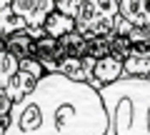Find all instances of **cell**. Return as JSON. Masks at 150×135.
<instances>
[{
  "label": "cell",
  "instance_id": "7c38bea8",
  "mask_svg": "<svg viewBox=\"0 0 150 135\" xmlns=\"http://www.w3.org/2000/svg\"><path fill=\"white\" fill-rule=\"evenodd\" d=\"M18 68H20V60L8 48H0V88H5L10 83V78L18 73Z\"/></svg>",
  "mask_w": 150,
  "mask_h": 135
},
{
  "label": "cell",
  "instance_id": "8992f818",
  "mask_svg": "<svg viewBox=\"0 0 150 135\" xmlns=\"http://www.w3.org/2000/svg\"><path fill=\"white\" fill-rule=\"evenodd\" d=\"M125 78V68H123V58L118 55H105V58H95V68H93V88H105L110 83Z\"/></svg>",
  "mask_w": 150,
  "mask_h": 135
},
{
  "label": "cell",
  "instance_id": "52a82bcc",
  "mask_svg": "<svg viewBox=\"0 0 150 135\" xmlns=\"http://www.w3.org/2000/svg\"><path fill=\"white\" fill-rule=\"evenodd\" d=\"M63 58H65V50H63L58 38L43 35V38L35 40V60L43 63L45 73H58V65H60Z\"/></svg>",
  "mask_w": 150,
  "mask_h": 135
},
{
  "label": "cell",
  "instance_id": "30bf717a",
  "mask_svg": "<svg viewBox=\"0 0 150 135\" xmlns=\"http://www.w3.org/2000/svg\"><path fill=\"white\" fill-rule=\"evenodd\" d=\"M5 48L15 55L18 60H25V58H35V40L28 35L25 30L20 33H13L10 38L5 40Z\"/></svg>",
  "mask_w": 150,
  "mask_h": 135
},
{
  "label": "cell",
  "instance_id": "7a4b0ae2",
  "mask_svg": "<svg viewBox=\"0 0 150 135\" xmlns=\"http://www.w3.org/2000/svg\"><path fill=\"white\" fill-rule=\"evenodd\" d=\"M105 135H150V78H120L100 88Z\"/></svg>",
  "mask_w": 150,
  "mask_h": 135
},
{
  "label": "cell",
  "instance_id": "277c9868",
  "mask_svg": "<svg viewBox=\"0 0 150 135\" xmlns=\"http://www.w3.org/2000/svg\"><path fill=\"white\" fill-rule=\"evenodd\" d=\"M13 13H15L18 18H23L25 20V33L30 35L33 40L43 38L45 35V20H48V15L55 10V0H13L10 3Z\"/></svg>",
  "mask_w": 150,
  "mask_h": 135
},
{
  "label": "cell",
  "instance_id": "2e32d148",
  "mask_svg": "<svg viewBox=\"0 0 150 135\" xmlns=\"http://www.w3.org/2000/svg\"><path fill=\"white\" fill-rule=\"evenodd\" d=\"M148 30H150V28H148Z\"/></svg>",
  "mask_w": 150,
  "mask_h": 135
},
{
  "label": "cell",
  "instance_id": "5b68a950",
  "mask_svg": "<svg viewBox=\"0 0 150 135\" xmlns=\"http://www.w3.org/2000/svg\"><path fill=\"white\" fill-rule=\"evenodd\" d=\"M45 78V68L40 60L35 58H25L20 60V68L18 73L10 78V83L5 85V93L13 98V103H20L23 98H28L33 90L38 88V83Z\"/></svg>",
  "mask_w": 150,
  "mask_h": 135
},
{
  "label": "cell",
  "instance_id": "8fae6325",
  "mask_svg": "<svg viewBox=\"0 0 150 135\" xmlns=\"http://www.w3.org/2000/svg\"><path fill=\"white\" fill-rule=\"evenodd\" d=\"M25 20L23 18H18L15 13H13V8H0V38L8 40L13 35V33H20L25 30Z\"/></svg>",
  "mask_w": 150,
  "mask_h": 135
},
{
  "label": "cell",
  "instance_id": "5bb4252c",
  "mask_svg": "<svg viewBox=\"0 0 150 135\" xmlns=\"http://www.w3.org/2000/svg\"><path fill=\"white\" fill-rule=\"evenodd\" d=\"M80 5H83V0H55V10L65 13V15H70V18L78 15Z\"/></svg>",
  "mask_w": 150,
  "mask_h": 135
},
{
  "label": "cell",
  "instance_id": "ba28073f",
  "mask_svg": "<svg viewBox=\"0 0 150 135\" xmlns=\"http://www.w3.org/2000/svg\"><path fill=\"white\" fill-rule=\"evenodd\" d=\"M120 18L135 28H150V0H120Z\"/></svg>",
  "mask_w": 150,
  "mask_h": 135
},
{
  "label": "cell",
  "instance_id": "9a60e30c",
  "mask_svg": "<svg viewBox=\"0 0 150 135\" xmlns=\"http://www.w3.org/2000/svg\"><path fill=\"white\" fill-rule=\"evenodd\" d=\"M10 3L13 0H0V8H10Z\"/></svg>",
  "mask_w": 150,
  "mask_h": 135
},
{
  "label": "cell",
  "instance_id": "4fadbf2b",
  "mask_svg": "<svg viewBox=\"0 0 150 135\" xmlns=\"http://www.w3.org/2000/svg\"><path fill=\"white\" fill-rule=\"evenodd\" d=\"M13 98L5 93V88H0V123H10V110H13Z\"/></svg>",
  "mask_w": 150,
  "mask_h": 135
},
{
  "label": "cell",
  "instance_id": "3957f363",
  "mask_svg": "<svg viewBox=\"0 0 150 135\" xmlns=\"http://www.w3.org/2000/svg\"><path fill=\"white\" fill-rule=\"evenodd\" d=\"M120 18L118 0H83L80 10L75 15V30L85 40L112 35Z\"/></svg>",
  "mask_w": 150,
  "mask_h": 135
},
{
  "label": "cell",
  "instance_id": "9c48e42d",
  "mask_svg": "<svg viewBox=\"0 0 150 135\" xmlns=\"http://www.w3.org/2000/svg\"><path fill=\"white\" fill-rule=\"evenodd\" d=\"M45 35H50V38H63V35H68V33H73L75 30V18H70V15H65V13H60V10H53L48 15V20H45Z\"/></svg>",
  "mask_w": 150,
  "mask_h": 135
},
{
  "label": "cell",
  "instance_id": "6da1fadb",
  "mask_svg": "<svg viewBox=\"0 0 150 135\" xmlns=\"http://www.w3.org/2000/svg\"><path fill=\"white\" fill-rule=\"evenodd\" d=\"M108 110L100 90L60 73H45L38 88L10 110L5 135H105Z\"/></svg>",
  "mask_w": 150,
  "mask_h": 135
}]
</instances>
